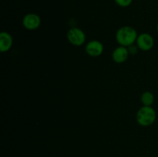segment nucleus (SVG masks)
I'll use <instances>...</instances> for the list:
<instances>
[{"instance_id":"nucleus-11","label":"nucleus","mask_w":158,"mask_h":157,"mask_svg":"<svg viewBox=\"0 0 158 157\" xmlns=\"http://www.w3.org/2000/svg\"><path fill=\"white\" fill-rule=\"evenodd\" d=\"M128 51H129V53L130 55H135L138 53V51H139V48L137 47V45H131V46H128L127 47Z\"/></svg>"},{"instance_id":"nucleus-9","label":"nucleus","mask_w":158,"mask_h":157,"mask_svg":"<svg viewBox=\"0 0 158 157\" xmlns=\"http://www.w3.org/2000/svg\"><path fill=\"white\" fill-rule=\"evenodd\" d=\"M154 95L150 91H145L140 96V101L143 103V106H152L153 103H154Z\"/></svg>"},{"instance_id":"nucleus-1","label":"nucleus","mask_w":158,"mask_h":157,"mask_svg":"<svg viewBox=\"0 0 158 157\" xmlns=\"http://www.w3.org/2000/svg\"><path fill=\"white\" fill-rule=\"evenodd\" d=\"M137 30L134 28L129 26H124L120 27L116 32V41L120 46H128L134 44L137 41Z\"/></svg>"},{"instance_id":"nucleus-4","label":"nucleus","mask_w":158,"mask_h":157,"mask_svg":"<svg viewBox=\"0 0 158 157\" xmlns=\"http://www.w3.org/2000/svg\"><path fill=\"white\" fill-rule=\"evenodd\" d=\"M136 45L140 50L148 52L154 48V38L151 34L143 32L138 35L137 41H136Z\"/></svg>"},{"instance_id":"nucleus-5","label":"nucleus","mask_w":158,"mask_h":157,"mask_svg":"<svg viewBox=\"0 0 158 157\" xmlns=\"http://www.w3.org/2000/svg\"><path fill=\"white\" fill-rule=\"evenodd\" d=\"M41 22V18L39 15L35 13H28L23 16L22 24L27 30L33 31L40 28Z\"/></svg>"},{"instance_id":"nucleus-2","label":"nucleus","mask_w":158,"mask_h":157,"mask_svg":"<svg viewBox=\"0 0 158 157\" xmlns=\"http://www.w3.org/2000/svg\"><path fill=\"white\" fill-rule=\"evenodd\" d=\"M157 119V112L152 106H143L137 110L136 120L140 126L147 127L154 124Z\"/></svg>"},{"instance_id":"nucleus-10","label":"nucleus","mask_w":158,"mask_h":157,"mask_svg":"<svg viewBox=\"0 0 158 157\" xmlns=\"http://www.w3.org/2000/svg\"><path fill=\"white\" fill-rule=\"evenodd\" d=\"M114 2L120 7L127 8L132 4L133 0H114Z\"/></svg>"},{"instance_id":"nucleus-7","label":"nucleus","mask_w":158,"mask_h":157,"mask_svg":"<svg viewBox=\"0 0 158 157\" xmlns=\"http://www.w3.org/2000/svg\"><path fill=\"white\" fill-rule=\"evenodd\" d=\"M129 55L130 53L127 47L119 46L113 51L112 58L114 62L117 63V64H121L127 60Z\"/></svg>"},{"instance_id":"nucleus-3","label":"nucleus","mask_w":158,"mask_h":157,"mask_svg":"<svg viewBox=\"0 0 158 157\" xmlns=\"http://www.w3.org/2000/svg\"><path fill=\"white\" fill-rule=\"evenodd\" d=\"M68 41L70 44L75 46H81L86 42V34L78 27H73L68 31L67 35Z\"/></svg>"},{"instance_id":"nucleus-6","label":"nucleus","mask_w":158,"mask_h":157,"mask_svg":"<svg viewBox=\"0 0 158 157\" xmlns=\"http://www.w3.org/2000/svg\"><path fill=\"white\" fill-rule=\"evenodd\" d=\"M104 47L101 42L99 40H91L88 42L85 47L86 54L91 57H98L103 54Z\"/></svg>"},{"instance_id":"nucleus-8","label":"nucleus","mask_w":158,"mask_h":157,"mask_svg":"<svg viewBox=\"0 0 158 157\" xmlns=\"http://www.w3.org/2000/svg\"><path fill=\"white\" fill-rule=\"evenodd\" d=\"M13 44V38L12 35L8 32H2L0 33V51L6 52L9 51Z\"/></svg>"},{"instance_id":"nucleus-12","label":"nucleus","mask_w":158,"mask_h":157,"mask_svg":"<svg viewBox=\"0 0 158 157\" xmlns=\"http://www.w3.org/2000/svg\"><path fill=\"white\" fill-rule=\"evenodd\" d=\"M157 33H158V23H157Z\"/></svg>"}]
</instances>
